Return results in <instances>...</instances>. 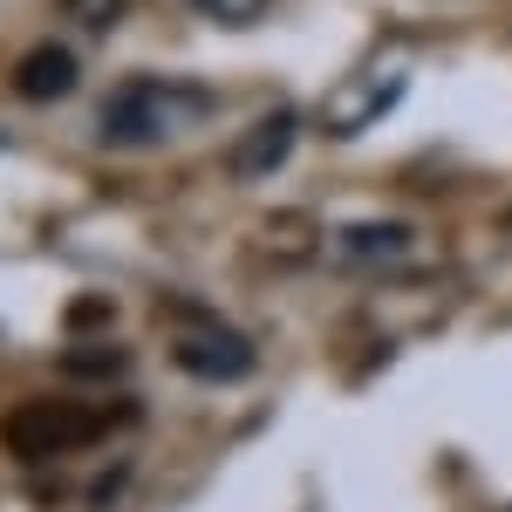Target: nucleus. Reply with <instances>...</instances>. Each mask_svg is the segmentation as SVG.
Segmentation results:
<instances>
[{
  "instance_id": "nucleus-1",
  "label": "nucleus",
  "mask_w": 512,
  "mask_h": 512,
  "mask_svg": "<svg viewBox=\"0 0 512 512\" xmlns=\"http://www.w3.org/2000/svg\"><path fill=\"white\" fill-rule=\"evenodd\" d=\"M212 117V96L192 82H123L103 110V137L123 151H158L171 137H185Z\"/></svg>"
},
{
  "instance_id": "nucleus-2",
  "label": "nucleus",
  "mask_w": 512,
  "mask_h": 512,
  "mask_svg": "<svg viewBox=\"0 0 512 512\" xmlns=\"http://www.w3.org/2000/svg\"><path fill=\"white\" fill-rule=\"evenodd\" d=\"M403 89H410V62L383 48V55L362 62V76H349L328 103H321V130H328V137H362V130H376V123L396 110Z\"/></svg>"
},
{
  "instance_id": "nucleus-3",
  "label": "nucleus",
  "mask_w": 512,
  "mask_h": 512,
  "mask_svg": "<svg viewBox=\"0 0 512 512\" xmlns=\"http://www.w3.org/2000/svg\"><path fill=\"white\" fill-rule=\"evenodd\" d=\"M171 355H178V369L185 376H205V383H239V376H253V342L226 328L219 315H185L171 328Z\"/></svg>"
},
{
  "instance_id": "nucleus-4",
  "label": "nucleus",
  "mask_w": 512,
  "mask_h": 512,
  "mask_svg": "<svg viewBox=\"0 0 512 512\" xmlns=\"http://www.w3.org/2000/svg\"><path fill=\"white\" fill-rule=\"evenodd\" d=\"M294 137H301V117H294V110H274V117L260 123L246 144H239L233 171H239V178H267V171H280V164H287V151H294Z\"/></svg>"
},
{
  "instance_id": "nucleus-5",
  "label": "nucleus",
  "mask_w": 512,
  "mask_h": 512,
  "mask_svg": "<svg viewBox=\"0 0 512 512\" xmlns=\"http://www.w3.org/2000/svg\"><path fill=\"white\" fill-rule=\"evenodd\" d=\"M335 253H342V267H390V260H410V233L403 226H362Z\"/></svg>"
},
{
  "instance_id": "nucleus-6",
  "label": "nucleus",
  "mask_w": 512,
  "mask_h": 512,
  "mask_svg": "<svg viewBox=\"0 0 512 512\" xmlns=\"http://www.w3.org/2000/svg\"><path fill=\"white\" fill-rule=\"evenodd\" d=\"M205 21H219V28H246V21H260L274 0H192Z\"/></svg>"
},
{
  "instance_id": "nucleus-7",
  "label": "nucleus",
  "mask_w": 512,
  "mask_h": 512,
  "mask_svg": "<svg viewBox=\"0 0 512 512\" xmlns=\"http://www.w3.org/2000/svg\"><path fill=\"white\" fill-rule=\"evenodd\" d=\"M62 82H69V62H62V55H41L35 69H21V89H28V96H41V103H48Z\"/></svg>"
}]
</instances>
